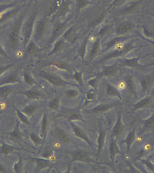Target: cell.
Listing matches in <instances>:
<instances>
[{"label": "cell", "mask_w": 154, "mask_h": 173, "mask_svg": "<svg viewBox=\"0 0 154 173\" xmlns=\"http://www.w3.org/2000/svg\"><path fill=\"white\" fill-rule=\"evenodd\" d=\"M24 17L23 15H20L17 18L8 35V43L11 49H16L19 45L20 32Z\"/></svg>", "instance_id": "obj_1"}, {"label": "cell", "mask_w": 154, "mask_h": 173, "mask_svg": "<svg viewBox=\"0 0 154 173\" xmlns=\"http://www.w3.org/2000/svg\"><path fill=\"white\" fill-rule=\"evenodd\" d=\"M36 14H32L28 19L24 25L23 30V44L26 46L30 42V38L33 33L34 24L35 20Z\"/></svg>", "instance_id": "obj_2"}, {"label": "cell", "mask_w": 154, "mask_h": 173, "mask_svg": "<svg viewBox=\"0 0 154 173\" xmlns=\"http://www.w3.org/2000/svg\"><path fill=\"white\" fill-rule=\"evenodd\" d=\"M20 121L17 119L15 122V126L13 130L9 132L5 133V134L6 135V138L10 140L14 143H20L23 142L22 139V134L20 130Z\"/></svg>", "instance_id": "obj_3"}, {"label": "cell", "mask_w": 154, "mask_h": 173, "mask_svg": "<svg viewBox=\"0 0 154 173\" xmlns=\"http://www.w3.org/2000/svg\"><path fill=\"white\" fill-rule=\"evenodd\" d=\"M71 162H85L87 164L96 162L91 158L90 153L83 150H76L72 152Z\"/></svg>", "instance_id": "obj_4"}, {"label": "cell", "mask_w": 154, "mask_h": 173, "mask_svg": "<svg viewBox=\"0 0 154 173\" xmlns=\"http://www.w3.org/2000/svg\"><path fill=\"white\" fill-rule=\"evenodd\" d=\"M132 47H133V46L131 44H128L122 47H119L116 50L110 53L105 57H103V58L101 59L100 61L101 62H105V61L109 60L110 59L118 57V56L124 55L130 51Z\"/></svg>", "instance_id": "obj_5"}, {"label": "cell", "mask_w": 154, "mask_h": 173, "mask_svg": "<svg viewBox=\"0 0 154 173\" xmlns=\"http://www.w3.org/2000/svg\"><path fill=\"white\" fill-rule=\"evenodd\" d=\"M39 75L55 85L63 86L70 84L68 82L62 80L59 76L53 74L42 72L39 74Z\"/></svg>", "instance_id": "obj_6"}, {"label": "cell", "mask_w": 154, "mask_h": 173, "mask_svg": "<svg viewBox=\"0 0 154 173\" xmlns=\"http://www.w3.org/2000/svg\"><path fill=\"white\" fill-rule=\"evenodd\" d=\"M70 124H71L72 130H73V133H74L75 135L77 137L83 140V141H84L87 143V144H88V145L92 149H94L93 143L91 142V141L88 137L87 135L86 134V133L79 127V126H77L75 124L73 123L72 121H71Z\"/></svg>", "instance_id": "obj_7"}, {"label": "cell", "mask_w": 154, "mask_h": 173, "mask_svg": "<svg viewBox=\"0 0 154 173\" xmlns=\"http://www.w3.org/2000/svg\"><path fill=\"white\" fill-rule=\"evenodd\" d=\"M20 83L21 80L19 75L15 72L10 73L0 79V86Z\"/></svg>", "instance_id": "obj_8"}, {"label": "cell", "mask_w": 154, "mask_h": 173, "mask_svg": "<svg viewBox=\"0 0 154 173\" xmlns=\"http://www.w3.org/2000/svg\"><path fill=\"white\" fill-rule=\"evenodd\" d=\"M125 128L122 121V114L121 111H119L117 116L116 121L112 130L111 138H116L122 132Z\"/></svg>", "instance_id": "obj_9"}, {"label": "cell", "mask_w": 154, "mask_h": 173, "mask_svg": "<svg viewBox=\"0 0 154 173\" xmlns=\"http://www.w3.org/2000/svg\"><path fill=\"white\" fill-rule=\"evenodd\" d=\"M32 161L36 164V170L38 172L43 169L50 168L52 167V163L47 159L34 157L32 158Z\"/></svg>", "instance_id": "obj_10"}, {"label": "cell", "mask_w": 154, "mask_h": 173, "mask_svg": "<svg viewBox=\"0 0 154 173\" xmlns=\"http://www.w3.org/2000/svg\"><path fill=\"white\" fill-rule=\"evenodd\" d=\"M109 151L110 159L112 162L115 161V158L117 155L122 154L116 138H111L109 143Z\"/></svg>", "instance_id": "obj_11"}, {"label": "cell", "mask_w": 154, "mask_h": 173, "mask_svg": "<svg viewBox=\"0 0 154 173\" xmlns=\"http://www.w3.org/2000/svg\"><path fill=\"white\" fill-rule=\"evenodd\" d=\"M135 134H136V129L135 128L132 129L128 134L126 137L122 140L121 141L122 144H125L126 145L127 153L128 154L130 151L131 146L132 143L134 142L135 139Z\"/></svg>", "instance_id": "obj_12"}, {"label": "cell", "mask_w": 154, "mask_h": 173, "mask_svg": "<svg viewBox=\"0 0 154 173\" xmlns=\"http://www.w3.org/2000/svg\"><path fill=\"white\" fill-rule=\"evenodd\" d=\"M47 22L45 19H42L37 24L34 35L35 41L39 40L43 36L47 29Z\"/></svg>", "instance_id": "obj_13"}, {"label": "cell", "mask_w": 154, "mask_h": 173, "mask_svg": "<svg viewBox=\"0 0 154 173\" xmlns=\"http://www.w3.org/2000/svg\"><path fill=\"white\" fill-rule=\"evenodd\" d=\"M49 129V119L47 114L44 113L42 118L41 124V133L42 134L43 140H44L46 138Z\"/></svg>", "instance_id": "obj_14"}, {"label": "cell", "mask_w": 154, "mask_h": 173, "mask_svg": "<svg viewBox=\"0 0 154 173\" xmlns=\"http://www.w3.org/2000/svg\"><path fill=\"white\" fill-rule=\"evenodd\" d=\"M152 102V98L151 97L147 96L134 103L132 105V109L133 110H137L138 109L145 108L150 105Z\"/></svg>", "instance_id": "obj_15"}, {"label": "cell", "mask_w": 154, "mask_h": 173, "mask_svg": "<svg viewBox=\"0 0 154 173\" xmlns=\"http://www.w3.org/2000/svg\"><path fill=\"white\" fill-rule=\"evenodd\" d=\"M106 133L104 130L100 129L99 131L98 139H97V149L96 150L97 155L99 156L105 145Z\"/></svg>", "instance_id": "obj_16"}, {"label": "cell", "mask_w": 154, "mask_h": 173, "mask_svg": "<svg viewBox=\"0 0 154 173\" xmlns=\"http://www.w3.org/2000/svg\"><path fill=\"white\" fill-rule=\"evenodd\" d=\"M114 105L113 104H103L99 105L92 109L88 110L87 111L91 113H94V114H100L103 113L105 111L111 109L114 107Z\"/></svg>", "instance_id": "obj_17"}, {"label": "cell", "mask_w": 154, "mask_h": 173, "mask_svg": "<svg viewBox=\"0 0 154 173\" xmlns=\"http://www.w3.org/2000/svg\"><path fill=\"white\" fill-rule=\"evenodd\" d=\"M23 150L19 147L14 146L10 145L7 144L4 141L3 142L0 148V154L8 155L16 150Z\"/></svg>", "instance_id": "obj_18"}, {"label": "cell", "mask_w": 154, "mask_h": 173, "mask_svg": "<svg viewBox=\"0 0 154 173\" xmlns=\"http://www.w3.org/2000/svg\"><path fill=\"white\" fill-rule=\"evenodd\" d=\"M30 99H39L41 97V93L35 89H30L20 93Z\"/></svg>", "instance_id": "obj_19"}, {"label": "cell", "mask_w": 154, "mask_h": 173, "mask_svg": "<svg viewBox=\"0 0 154 173\" xmlns=\"http://www.w3.org/2000/svg\"><path fill=\"white\" fill-rule=\"evenodd\" d=\"M19 10V8L16 7L5 11L0 14V23H3L12 18L14 15L17 14Z\"/></svg>", "instance_id": "obj_20"}, {"label": "cell", "mask_w": 154, "mask_h": 173, "mask_svg": "<svg viewBox=\"0 0 154 173\" xmlns=\"http://www.w3.org/2000/svg\"><path fill=\"white\" fill-rule=\"evenodd\" d=\"M117 67L116 65H114L109 66L104 69V70L99 73L97 76L99 78L103 76H107V77H112L114 76L117 72Z\"/></svg>", "instance_id": "obj_21"}, {"label": "cell", "mask_w": 154, "mask_h": 173, "mask_svg": "<svg viewBox=\"0 0 154 173\" xmlns=\"http://www.w3.org/2000/svg\"><path fill=\"white\" fill-rule=\"evenodd\" d=\"M106 92L108 95L112 97H117L120 100L122 99V97L117 89L111 84L108 83L106 86Z\"/></svg>", "instance_id": "obj_22"}, {"label": "cell", "mask_w": 154, "mask_h": 173, "mask_svg": "<svg viewBox=\"0 0 154 173\" xmlns=\"http://www.w3.org/2000/svg\"><path fill=\"white\" fill-rule=\"evenodd\" d=\"M65 23H58L54 29L53 31H52V34L51 36L50 40L49 41V43H50L51 42H53L55 39H56L58 36L61 32L63 31L64 29H65Z\"/></svg>", "instance_id": "obj_23"}, {"label": "cell", "mask_w": 154, "mask_h": 173, "mask_svg": "<svg viewBox=\"0 0 154 173\" xmlns=\"http://www.w3.org/2000/svg\"><path fill=\"white\" fill-rule=\"evenodd\" d=\"M55 132L57 136L60 141L63 142L64 143H68L70 142L71 141V137L64 130L59 127H56Z\"/></svg>", "instance_id": "obj_24"}, {"label": "cell", "mask_w": 154, "mask_h": 173, "mask_svg": "<svg viewBox=\"0 0 154 173\" xmlns=\"http://www.w3.org/2000/svg\"><path fill=\"white\" fill-rule=\"evenodd\" d=\"M132 29V25L128 22L121 23L116 29V33L118 35H123L130 31Z\"/></svg>", "instance_id": "obj_25"}, {"label": "cell", "mask_w": 154, "mask_h": 173, "mask_svg": "<svg viewBox=\"0 0 154 173\" xmlns=\"http://www.w3.org/2000/svg\"><path fill=\"white\" fill-rule=\"evenodd\" d=\"M13 107L15 109L16 114L18 116V119H19L20 122H22V123H24V124H25L28 126L30 127L31 123H30V121L28 119V116L24 114L21 110L17 108V107L14 105V104H13Z\"/></svg>", "instance_id": "obj_26"}, {"label": "cell", "mask_w": 154, "mask_h": 173, "mask_svg": "<svg viewBox=\"0 0 154 173\" xmlns=\"http://www.w3.org/2000/svg\"><path fill=\"white\" fill-rule=\"evenodd\" d=\"M14 87L9 85L0 86V97L6 98L13 91Z\"/></svg>", "instance_id": "obj_27"}, {"label": "cell", "mask_w": 154, "mask_h": 173, "mask_svg": "<svg viewBox=\"0 0 154 173\" xmlns=\"http://www.w3.org/2000/svg\"><path fill=\"white\" fill-rule=\"evenodd\" d=\"M126 85L128 92L133 96H136V89L134 82L130 77H128L125 80Z\"/></svg>", "instance_id": "obj_28"}, {"label": "cell", "mask_w": 154, "mask_h": 173, "mask_svg": "<svg viewBox=\"0 0 154 173\" xmlns=\"http://www.w3.org/2000/svg\"><path fill=\"white\" fill-rule=\"evenodd\" d=\"M38 106L36 104H30L25 106L23 109L20 110L22 112L28 116L34 115L37 110Z\"/></svg>", "instance_id": "obj_29"}, {"label": "cell", "mask_w": 154, "mask_h": 173, "mask_svg": "<svg viewBox=\"0 0 154 173\" xmlns=\"http://www.w3.org/2000/svg\"><path fill=\"white\" fill-rule=\"evenodd\" d=\"M152 80L149 77H145L142 78L140 81L141 89L143 93L148 91L152 84Z\"/></svg>", "instance_id": "obj_30"}, {"label": "cell", "mask_w": 154, "mask_h": 173, "mask_svg": "<svg viewBox=\"0 0 154 173\" xmlns=\"http://www.w3.org/2000/svg\"><path fill=\"white\" fill-rule=\"evenodd\" d=\"M140 57L133 58L131 59H126L122 62V64L123 66L128 67H135L139 65L138 61Z\"/></svg>", "instance_id": "obj_31"}, {"label": "cell", "mask_w": 154, "mask_h": 173, "mask_svg": "<svg viewBox=\"0 0 154 173\" xmlns=\"http://www.w3.org/2000/svg\"><path fill=\"white\" fill-rule=\"evenodd\" d=\"M18 156V162L14 165L13 170L16 173L21 172L23 169V158L18 152H14Z\"/></svg>", "instance_id": "obj_32"}, {"label": "cell", "mask_w": 154, "mask_h": 173, "mask_svg": "<svg viewBox=\"0 0 154 173\" xmlns=\"http://www.w3.org/2000/svg\"><path fill=\"white\" fill-rule=\"evenodd\" d=\"M100 42L98 39H96L95 42L92 44V46L91 48L90 51V57L92 58L94 57L95 55L97 54L99 50V45Z\"/></svg>", "instance_id": "obj_33"}, {"label": "cell", "mask_w": 154, "mask_h": 173, "mask_svg": "<svg viewBox=\"0 0 154 173\" xmlns=\"http://www.w3.org/2000/svg\"><path fill=\"white\" fill-rule=\"evenodd\" d=\"M68 120L70 121H83V116L79 111H74L68 115Z\"/></svg>", "instance_id": "obj_34"}, {"label": "cell", "mask_w": 154, "mask_h": 173, "mask_svg": "<svg viewBox=\"0 0 154 173\" xmlns=\"http://www.w3.org/2000/svg\"><path fill=\"white\" fill-rule=\"evenodd\" d=\"M154 127V113L146 119L143 123V127L145 130H149Z\"/></svg>", "instance_id": "obj_35"}, {"label": "cell", "mask_w": 154, "mask_h": 173, "mask_svg": "<svg viewBox=\"0 0 154 173\" xmlns=\"http://www.w3.org/2000/svg\"><path fill=\"white\" fill-rule=\"evenodd\" d=\"M95 99V93L93 91H90L85 94L84 96L85 104H89L94 101Z\"/></svg>", "instance_id": "obj_36"}, {"label": "cell", "mask_w": 154, "mask_h": 173, "mask_svg": "<svg viewBox=\"0 0 154 173\" xmlns=\"http://www.w3.org/2000/svg\"><path fill=\"white\" fill-rule=\"evenodd\" d=\"M137 5V4L135 2L130 3L123 9L122 10H121V12L123 14H127L131 12L136 8Z\"/></svg>", "instance_id": "obj_37"}, {"label": "cell", "mask_w": 154, "mask_h": 173, "mask_svg": "<svg viewBox=\"0 0 154 173\" xmlns=\"http://www.w3.org/2000/svg\"><path fill=\"white\" fill-rule=\"evenodd\" d=\"M64 43L63 40H60L57 41L54 45L53 49L51 50V52L50 53L49 55H51L54 54L56 53L58 51H59L61 49L64 47Z\"/></svg>", "instance_id": "obj_38"}, {"label": "cell", "mask_w": 154, "mask_h": 173, "mask_svg": "<svg viewBox=\"0 0 154 173\" xmlns=\"http://www.w3.org/2000/svg\"><path fill=\"white\" fill-rule=\"evenodd\" d=\"M124 40V38L123 37H119V38H115L111 40L110 41L109 43H107L105 47V50H108L111 48L112 47L118 44L121 41Z\"/></svg>", "instance_id": "obj_39"}, {"label": "cell", "mask_w": 154, "mask_h": 173, "mask_svg": "<svg viewBox=\"0 0 154 173\" xmlns=\"http://www.w3.org/2000/svg\"><path fill=\"white\" fill-rule=\"evenodd\" d=\"M59 99L58 97H55L48 104L50 109L53 110H56L59 108Z\"/></svg>", "instance_id": "obj_40"}, {"label": "cell", "mask_w": 154, "mask_h": 173, "mask_svg": "<svg viewBox=\"0 0 154 173\" xmlns=\"http://www.w3.org/2000/svg\"><path fill=\"white\" fill-rule=\"evenodd\" d=\"M23 75L24 82L27 84L33 85L35 84V82L34 80V79H33L32 76H31L29 72L25 71L23 73Z\"/></svg>", "instance_id": "obj_41"}, {"label": "cell", "mask_w": 154, "mask_h": 173, "mask_svg": "<svg viewBox=\"0 0 154 173\" xmlns=\"http://www.w3.org/2000/svg\"><path fill=\"white\" fill-rule=\"evenodd\" d=\"M104 18H105L104 14H100L99 16H97V17L95 18L92 20V22L90 24V26L91 27H93L97 26L98 24H100L103 21Z\"/></svg>", "instance_id": "obj_42"}, {"label": "cell", "mask_w": 154, "mask_h": 173, "mask_svg": "<svg viewBox=\"0 0 154 173\" xmlns=\"http://www.w3.org/2000/svg\"><path fill=\"white\" fill-rule=\"evenodd\" d=\"M152 148V145L150 144L146 145L143 148L140 149V151L138 152L137 157L139 159L141 156H144L145 154H147L148 151L151 150Z\"/></svg>", "instance_id": "obj_43"}, {"label": "cell", "mask_w": 154, "mask_h": 173, "mask_svg": "<svg viewBox=\"0 0 154 173\" xmlns=\"http://www.w3.org/2000/svg\"><path fill=\"white\" fill-rule=\"evenodd\" d=\"M73 78L76 81L77 83L82 86L83 84V81L82 78V72H74L73 75Z\"/></svg>", "instance_id": "obj_44"}, {"label": "cell", "mask_w": 154, "mask_h": 173, "mask_svg": "<svg viewBox=\"0 0 154 173\" xmlns=\"http://www.w3.org/2000/svg\"><path fill=\"white\" fill-rule=\"evenodd\" d=\"M52 65L55 66L59 69H63V70H69L70 67L68 65L60 61H54L52 63Z\"/></svg>", "instance_id": "obj_45"}, {"label": "cell", "mask_w": 154, "mask_h": 173, "mask_svg": "<svg viewBox=\"0 0 154 173\" xmlns=\"http://www.w3.org/2000/svg\"><path fill=\"white\" fill-rule=\"evenodd\" d=\"M139 160L143 165H145L150 171L154 173V164H153L152 162L148 161V160L142 159L141 158L139 159Z\"/></svg>", "instance_id": "obj_46"}, {"label": "cell", "mask_w": 154, "mask_h": 173, "mask_svg": "<svg viewBox=\"0 0 154 173\" xmlns=\"http://www.w3.org/2000/svg\"><path fill=\"white\" fill-rule=\"evenodd\" d=\"M26 46V51L27 53H32L36 50V45L33 41L29 42Z\"/></svg>", "instance_id": "obj_47"}, {"label": "cell", "mask_w": 154, "mask_h": 173, "mask_svg": "<svg viewBox=\"0 0 154 173\" xmlns=\"http://www.w3.org/2000/svg\"><path fill=\"white\" fill-rule=\"evenodd\" d=\"M30 138L32 141L36 145H40L43 143V141H42L35 133H31L30 134Z\"/></svg>", "instance_id": "obj_48"}, {"label": "cell", "mask_w": 154, "mask_h": 173, "mask_svg": "<svg viewBox=\"0 0 154 173\" xmlns=\"http://www.w3.org/2000/svg\"><path fill=\"white\" fill-rule=\"evenodd\" d=\"M66 95L67 97L70 98H76L79 95V93L76 90L70 89L66 91Z\"/></svg>", "instance_id": "obj_49"}, {"label": "cell", "mask_w": 154, "mask_h": 173, "mask_svg": "<svg viewBox=\"0 0 154 173\" xmlns=\"http://www.w3.org/2000/svg\"><path fill=\"white\" fill-rule=\"evenodd\" d=\"M69 4L67 2H65L62 5V6L60 8L59 11V16H63L67 13L68 10Z\"/></svg>", "instance_id": "obj_50"}, {"label": "cell", "mask_w": 154, "mask_h": 173, "mask_svg": "<svg viewBox=\"0 0 154 173\" xmlns=\"http://www.w3.org/2000/svg\"><path fill=\"white\" fill-rule=\"evenodd\" d=\"M14 3H11L0 5V14H2V13L6 11V10L14 6Z\"/></svg>", "instance_id": "obj_51"}, {"label": "cell", "mask_w": 154, "mask_h": 173, "mask_svg": "<svg viewBox=\"0 0 154 173\" xmlns=\"http://www.w3.org/2000/svg\"><path fill=\"white\" fill-rule=\"evenodd\" d=\"M15 63H12L9 64H6V65H2L0 66V76L4 73L6 71L8 70L11 68L13 66H14Z\"/></svg>", "instance_id": "obj_52"}, {"label": "cell", "mask_w": 154, "mask_h": 173, "mask_svg": "<svg viewBox=\"0 0 154 173\" xmlns=\"http://www.w3.org/2000/svg\"><path fill=\"white\" fill-rule=\"evenodd\" d=\"M98 79H99V77L98 76H96L95 78L91 79L87 82L88 85L91 87V88H93V89H95L96 86H97Z\"/></svg>", "instance_id": "obj_53"}, {"label": "cell", "mask_w": 154, "mask_h": 173, "mask_svg": "<svg viewBox=\"0 0 154 173\" xmlns=\"http://www.w3.org/2000/svg\"><path fill=\"white\" fill-rule=\"evenodd\" d=\"M86 42L84 41L83 44L81 46L79 50V55L81 57L83 58L85 54L86 50Z\"/></svg>", "instance_id": "obj_54"}, {"label": "cell", "mask_w": 154, "mask_h": 173, "mask_svg": "<svg viewBox=\"0 0 154 173\" xmlns=\"http://www.w3.org/2000/svg\"><path fill=\"white\" fill-rule=\"evenodd\" d=\"M110 29V27L109 26H105L101 28L99 30L98 33V35L100 36H103V35H106L108 32V30Z\"/></svg>", "instance_id": "obj_55"}, {"label": "cell", "mask_w": 154, "mask_h": 173, "mask_svg": "<svg viewBox=\"0 0 154 173\" xmlns=\"http://www.w3.org/2000/svg\"><path fill=\"white\" fill-rule=\"evenodd\" d=\"M52 156H53V152L51 150H46V151L44 152L41 155L43 158L47 159H48V158L51 157Z\"/></svg>", "instance_id": "obj_56"}, {"label": "cell", "mask_w": 154, "mask_h": 173, "mask_svg": "<svg viewBox=\"0 0 154 173\" xmlns=\"http://www.w3.org/2000/svg\"><path fill=\"white\" fill-rule=\"evenodd\" d=\"M74 30H75V29L73 28H71L68 29L64 34V36H63L64 38L65 39H69L71 35H73V33H74Z\"/></svg>", "instance_id": "obj_57"}, {"label": "cell", "mask_w": 154, "mask_h": 173, "mask_svg": "<svg viewBox=\"0 0 154 173\" xmlns=\"http://www.w3.org/2000/svg\"><path fill=\"white\" fill-rule=\"evenodd\" d=\"M88 4V2L87 0H79L78 2V6L80 8H82Z\"/></svg>", "instance_id": "obj_58"}, {"label": "cell", "mask_w": 154, "mask_h": 173, "mask_svg": "<svg viewBox=\"0 0 154 173\" xmlns=\"http://www.w3.org/2000/svg\"><path fill=\"white\" fill-rule=\"evenodd\" d=\"M57 10V6L56 5V4L55 3L51 8L50 10V14H52L54 13Z\"/></svg>", "instance_id": "obj_59"}, {"label": "cell", "mask_w": 154, "mask_h": 173, "mask_svg": "<svg viewBox=\"0 0 154 173\" xmlns=\"http://www.w3.org/2000/svg\"><path fill=\"white\" fill-rule=\"evenodd\" d=\"M0 55L2 56H5V57H7L8 56L5 51L4 50L2 46V44H1V43H0Z\"/></svg>", "instance_id": "obj_60"}, {"label": "cell", "mask_w": 154, "mask_h": 173, "mask_svg": "<svg viewBox=\"0 0 154 173\" xmlns=\"http://www.w3.org/2000/svg\"><path fill=\"white\" fill-rule=\"evenodd\" d=\"M0 172L3 173L7 172L6 169L1 163H0Z\"/></svg>", "instance_id": "obj_61"}, {"label": "cell", "mask_w": 154, "mask_h": 173, "mask_svg": "<svg viewBox=\"0 0 154 173\" xmlns=\"http://www.w3.org/2000/svg\"><path fill=\"white\" fill-rule=\"evenodd\" d=\"M150 65H154V62H152V63L149 64H148V66H150Z\"/></svg>", "instance_id": "obj_62"}, {"label": "cell", "mask_w": 154, "mask_h": 173, "mask_svg": "<svg viewBox=\"0 0 154 173\" xmlns=\"http://www.w3.org/2000/svg\"><path fill=\"white\" fill-rule=\"evenodd\" d=\"M121 0H115V3H117L118 2H120Z\"/></svg>", "instance_id": "obj_63"}, {"label": "cell", "mask_w": 154, "mask_h": 173, "mask_svg": "<svg viewBox=\"0 0 154 173\" xmlns=\"http://www.w3.org/2000/svg\"><path fill=\"white\" fill-rule=\"evenodd\" d=\"M153 17H154V14H153Z\"/></svg>", "instance_id": "obj_64"}]
</instances>
